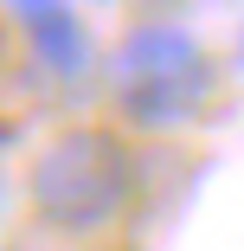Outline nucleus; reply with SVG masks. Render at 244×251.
Segmentation results:
<instances>
[{
  "label": "nucleus",
  "instance_id": "obj_1",
  "mask_svg": "<svg viewBox=\"0 0 244 251\" xmlns=\"http://www.w3.org/2000/svg\"><path fill=\"white\" fill-rule=\"evenodd\" d=\"M110 97L129 129H186L219 97V65L180 20H141L110 52Z\"/></svg>",
  "mask_w": 244,
  "mask_h": 251
},
{
  "label": "nucleus",
  "instance_id": "obj_2",
  "mask_svg": "<svg viewBox=\"0 0 244 251\" xmlns=\"http://www.w3.org/2000/svg\"><path fill=\"white\" fill-rule=\"evenodd\" d=\"M129 193H135V155L122 135L96 129V123L52 135L26 174L32 219L45 232H65V238H90V232L116 226Z\"/></svg>",
  "mask_w": 244,
  "mask_h": 251
},
{
  "label": "nucleus",
  "instance_id": "obj_3",
  "mask_svg": "<svg viewBox=\"0 0 244 251\" xmlns=\"http://www.w3.org/2000/svg\"><path fill=\"white\" fill-rule=\"evenodd\" d=\"M0 7L13 13V26H20L26 45H32V58L52 71L58 84L90 77L96 39H90V26H84V13L71 7V0H0Z\"/></svg>",
  "mask_w": 244,
  "mask_h": 251
},
{
  "label": "nucleus",
  "instance_id": "obj_4",
  "mask_svg": "<svg viewBox=\"0 0 244 251\" xmlns=\"http://www.w3.org/2000/svg\"><path fill=\"white\" fill-rule=\"evenodd\" d=\"M0 219H7V174H0Z\"/></svg>",
  "mask_w": 244,
  "mask_h": 251
},
{
  "label": "nucleus",
  "instance_id": "obj_5",
  "mask_svg": "<svg viewBox=\"0 0 244 251\" xmlns=\"http://www.w3.org/2000/svg\"><path fill=\"white\" fill-rule=\"evenodd\" d=\"M238 71H244V26H238Z\"/></svg>",
  "mask_w": 244,
  "mask_h": 251
},
{
  "label": "nucleus",
  "instance_id": "obj_6",
  "mask_svg": "<svg viewBox=\"0 0 244 251\" xmlns=\"http://www.w3.org/2000/svg\"><path fill=\"white\" fill-rule=\"evenodd\" d=\"M96 7H110V0H96Z\"/></svg>",
  "mask_w": 244,
  "mask_h": 251
}]
</instances>
